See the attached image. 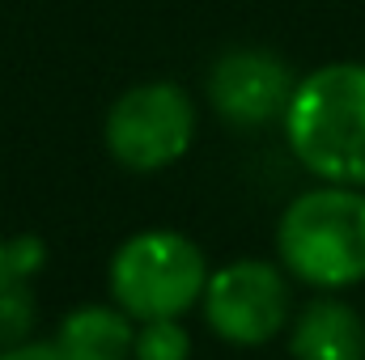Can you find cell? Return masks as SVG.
Wrapping results in <instances>:
<instances>
[{
    "label": "cell",
    "mask_w": 365,
    "mask_h": 360,
    "mask_svg": "<svg viewBox=\"0 0 365 360\" xmlns=\"http://www.w3.org/2000/svg\"><path fill=\"white\" fill-rule=\"evenodd\" d=\"M293 360H365V318L336 292H319L289 318Z\"/></svg>",
    "instance_id": "52a82bcc"
},
{
    "label": "cell",
    "mask_w": 365,
    "mask_h": 360,
    "mask_svg": "<svg viewBox=\"0 0 365 360\" xmlns=\"http://www.w3.org/2000/svg\"><path fill=\"white\" fill-rule=\"evenodd\" d=\"M132 360H191V331L182 327V318L136 322Z\"/></svg>",
    "instance_id": "30bf717a"
},
{
    "label": "cell",
    "mask_w": 365,
    "mask_h": 360,
    "mask_svg": "<svg viewBox=\"0 0 365 360\" xmlns=\"http://www.w3.org/2000/svg\"><path fill=\"white\" fill-rule=\"evenodd\" d=\"M195 127V97L179 81H140L110 102L102 119V140L123 170L158 174L191 153Z\"/></svg>",
    "instance_id": "277c9868"
},
{
    "label": "cell",
    "mask_w": 365,
    "mask_h": 360,
    "mask_svg": "<svg viewBox=\"0 0 365 360\" xmlns=\"http://www.w3.org/2000/svg\"><path fill=\"white\" fill-rule=\"evenodd\" d=\"M43 268H47V242L38 233L0 238V292L17 284H34V275Z\"/></svg>",
    "instance_id": "9c48e42d"
},
{
    "label": "cell",
    "mask_w": 365,
    "mask_h": 360,
    "mask_svg": "<svg viewBox=\"0 0 365 360\" xmlns=\"http://www.w3.org/2000/svg\"><path fill=\"white\" fill-rule=\"evenodd\" d=\"M276 263L314 292H344L365 280V186L314 182L276 221Z\"/></svg>",
    "instance_id": "7a4b0ae2"
},
{
    "label": "cell",
    "mask_w": 365,
    "mask_h": 360,
    "mask_svg": "<svg viewBox=\"0 0 365 360\" xmlns=\"http://www.w3.org/2000/svg\"><path fill=\"white\" fill-rule=\"evenodd\" d=\"M136 318L119 305H77L56 327V348L64 360H132Z\"/></svg>",
    "instance_id": "ba28073f"
},
{
    "label": "cell",
    "mask_w": 365,
    "mask_h": 360,
    "mask_svg": "<svg viewBox=\"0 0 365 360\" xmlns=\"http://www.w3.org/2000/svg\"><path fill=\"white\" fill-rule=\"evenodd\" d=\"M208 331L230 348H264L289 331L293 284L289 271L268 259H234L208 271L200 297Z\"/></svg>",
    "instance_id": "5b68a950"
},
{
    "label": "cell",
    "mask_w": 365,
    "mask_h": 360,
    "mask_svg": "<svg viewBox=\"0 0 365 360\" xmlns=\"http://www.w3.org/2000/svg\"><path fill=\"white\" fill-rule=\"evenodd\" d=\"M293 68L268 51V47H230L212 60L204 97L212 106L217 119H225L230 127L255 132L284 119V106L293 97Z\"/></svg>",
    "instance_id": "8992f818"
},
{
    "label": "cell",
    "mask_w": 365,
    "mask_h": 360,
    "mask_svg": "<svg viewBox=\"0 0 365 360\" xmlns=\"http://www.w3.org/2000/svg\"><path fill=\"white\" fill-rule=\"evenodd\" d=\"M34 288L30 284H17V288H4L0 292V348L9 344H21L34 335Z\"/></svg>",
    "instance_id": "8fae6325"
},
{
    "label": "cell",
    "mask_w": 365,
    "mask_h": 360,
    "mask_svg": "<svg viewBox=\"0 0 365 360\" xmlns=\"http://www.w3.org/2000/svg\"><path fill=\"white\" fill-rule=\"evenodd\" d=\"M110 301L136 322L182 318L200 305L208 284L204 250L179 229H140L110 255Z\"/></svg>",
    "instance_id": "3957f363"
},
{
    "label": "cell",
    "mask_w": 365,
    "mask_h": 360,
    "mask_svg": "<svg viewBox=\"0 0 365 360\" xmlns=\"http://www.w3.org/2000/svg\"><path fill=\"white\" fill-rule=\"evenodd\" d=\"M0 360H64L56 339H21V344H9L0 348Z\"/></svg>",
    "instance_id": "7c38bea8"
},
{
    "label": "cell",
    "mask_w": 365,
    "mask_h": 360,
    "mask_svg": "<svg viewBox=\"0 0 365 360\" xmlns=\"http://www.w3.org/2000/svg\"><path fill=\"white\" fill-rule=\"evenodd\" d=\"M280 127L314 182L365 186V60H331L297 77Z\"/></svg>",
    "instance_id": "6da1fadb"
}]
</instances>
